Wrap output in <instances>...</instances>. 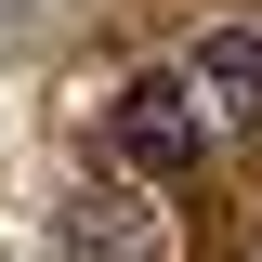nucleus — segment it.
<instances>
[{"instance_id": "f03ea898", "label": "nucleus", "mask_w": 262, "mask_h": 262, "mask_svg": "<svg viewBox=\"0 0 262 262\" xmlns=\"http://www.w3.org/2000/svg\"><path fill=\"white\" fill-rule=\"evenodd\" d=\"M105 131H118L131 170H196V144H210V131H196V79H170V66H158V79H131Z\"/></svg>"}, {"instance_id": "7ed1b4c3", "label": "nucleus", "mask_w": 262, "mask_h": 262, "mask_svg": "<svg viewBox=\"0 0 262 262\" xmlns=\"http://www.w3.org/2000/svg\"><path fill=\"white\" fill-rule=\"evenodd\" d=\"M184 79L210 92V118H223V131H262V27H210Z\"/></svg>"}, {"instance_id": "f257e3e1", "label": "nucleus", "mask_w": 262, "mask_h": 262, "mask_svg": "<svg viewBox=\"0 0 262 262\" xmlns=\"http://www.w3.org/2000/svg\"><path fill=\"white\" fill-rule=\"evenodd\" d=\"M66 249H79V262H184L158 184H79V196H66Z\"/></svg>"}]
</instances>
